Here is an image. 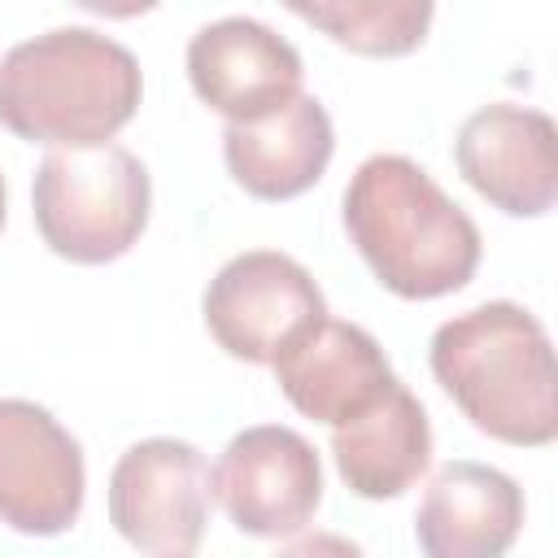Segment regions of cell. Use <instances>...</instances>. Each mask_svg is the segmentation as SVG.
I'll return each instance as SVG.
<instances>
[{
    "mask_svg": "<svg viewBox=\"0 0 558 558\" xmlns=\"http://www.w3.org/2000/svg\"><path fill=\"white\" fill-rule=\"evenodd\" d=\"M432 375L462 418L514 449L558 436V371L545 323L514 301H484L445 318L427 349Z\"/></svg>",
    "mask_w": 558,
    "mask_h": 558,
    "instance_id": "obj_2",
    "label": "cell"
},
{
    "mask_svg": "<svg viewBox=\"0 0 558 558\" xmlns=\"http://www.w3.org/2000/svg\"><path fill=\"white\" fill-rule=\"evenodd\" d=\"M209 488L235 532L292 541L323 506V462L296 427L257 423L227 440L209 471Z\"/></svg>",
    "mask_w": 558,
    "mask_h": 558,
    "instance_id": "obj_6",
    "label": "cell"
},
{
    "mask_svg": "<svg viewBox=\"0 0 558 558\" xmlns=\"http://www.w3.org/2000/svg\"><path fill=\"white\" fill-rule=\"evenodd\" d=\"M270 371L288 405L327 427L362 410L392 379V366L379 340L366 327L331 318V314L301 327L270 357Z\"/></svg>",
    "mask_w": 558,
    "mask_h": 558,
    "instance_id": "obj_11",
    "label": "cell"
},
{
    "mask_svg": "<svg viewBox=\"0 0 558 558\" xmlns=\"http://www.w3.org/2000/svg\"><path fill=\"white\" fill-rule=\"evenodd\" d=\"M453 166L506 218H545L558 201V126L532 105H480L458 126Z\"/></svg>",
    "mask_w": 558,
    "mask_h": 558,
    "instance_id": "obj_9",
    "label": "cell"
},
{
    "mask_svg": "<svg viewBox=\"0 0 558 558\" xmlns=\"http://www.w3.org/2000/svg\"><path fill=\"white\" fill-rule=\"evenodd\" d=\"M288 13L310 22L318 35L353 57H410L423 48L436 0H279Z\"/></svg>",
    "mask_w": 558,
    "mask_h": 558,
    "instance_id": "obj_15",
    "label": "cell"
},
{
    "mask_svg": "<svg viewBox=\"0 0 558 558\" xmlns=\"http://www.w3.org/2000/svg\"><path fill=\"white\" fill-rule=\"evenodd\" d=\"M31 214L57 257L105 266L140 244L153 214V179L144 161L113 140L52 148L35 170Z\"/></svg>",
    "mask_w": 558,
    "mask_h": 558,
    "instance_id": "obj_4",
    "label": "cell"
},
{
    "mask_svg": "<svg viewBox=\"0 0 558 558\" xmlns=\"http://www.w3.org/2000/svg\"><path fill=\"white\" fill-rule=\"evenodd\" d=\"M340 214L379 288L401 301H440L480 270L475 218L405 153H371L353 170Z\"/></svg>",
    "mask_w": 558,
    "mask_h": 558,
    "instance_id": "obj_1",
    "label": "cell"
},
{
    "mask_svg": "<svg viewBox=\"0 0 558 558\" xmlns=\"http://www.w3.org/2000/svg\"><path fill=\"white\" fill-rule=\"evenodd\" d=\"M214 488L209 462L192 440L148 436L135 440L109 471L113 532L153 558H187L205 541Z\"/></svg>",
    "mask_w": 558,
    "mask_h": 558,
    "instance_id": "obj_5",
    "label": "cell"
},
{
    "mask_svg": "<svg viewBox=\"0 0 558 558\" xmlns=\"http://www.w3.org/2000/svg\"><path fill=\"white\" fill-rule=\"evenodd\" d=\"M336 153V126L318 96L296 92L288 105L257 122H227L222 161L227 174L253 201H292L310 192Z\"/></svg>",
    "mask_w": 558,
    "mask_h": 558,
    "instance_id": "obj_14",
    "label": "cell"
},
{
    "mask_svg": "<svg viewBox=\"0 0 558 558\" xmlns=\"http://www.w3.org/2000/svg\"><path fill=\"white\" fill-rule=\"evenodd\" d=\"M331 462L349 493L392 501L432 466V423L423 401L392 375L362 410L331 423Z\"/></svg>",
    "mask_w": 558,
    "mask_h": 558,
    "instance_id": "obj_13",
    "label": "cell"
},
{
    "mask_svg": "<svg viewBox=\"0 0 558 558\" xmlns=\"http://www.w3.org/2000/svg\"><path fill=\"white\" fill-rule=\"evenodd\" d=\"M140 100L135 52L92 26H52L0 57V126L26 144H105L135 118Z\"/></svg>",
    "mask_w": 558,
    "mask_h": 558,
    "instance_id": "obj_3",
    "label": "cell"
},
{
    "mask_svg": "<svg viewBox=\"0 0 558 558\" xmlns=\"http://www.w3.org/2000/svg\"><path fill=\"white\" fill-rule=\"evenodd\" d=\"M301 52L257 17H218L187 39V83L227 122H257L301 92Z\"/></svg>",
    "mask_w": 558,
    "mask_h": 558,
    "instance_id": "obj_10",
    "label": "cell"
},
{
    "mask_svg": "<svg viewBox=\"0 0 558 558\" xmlns=\"http://www.w3.org/2000/svg\"><path fill=\"white\" fill-rule=\"evenodd\" d=\"M83 497V445L39 401L0 397V523L22 536H61L78 523Z\"/></svg>",
    "mask_w": 558,
    "mask_h": 558,
    "instance_id": "obj_8",
    "label": "cell"
},
{
    "mask_svg": "<svg viewBox=\"0 0 558 558\" xmlns=\"http://www.w3.org/2000/svg\"><path fill=\"white\" fill-rule=\"evenodd\" d=\"M4 214H9V192H4V174H0V231H4Z\"/></svg>",
    "mask_w": 558,
    "mask_h": 558,
    "instance_id": "obj_17",
    "label": "cell"
},
{
    "mask_svg": "<svg viewBox=\"0 0 558 558\" xmlns=\"http://www.w3.org/2000/svg\"><path fill=\"white\" fill-rule=\"evenodd\" d=\"M523 488L488 462H445L414 510V541L427 558H497L523 532Z\"/></svg>",
    "mask_w": 558,
    "mask_h": 558,
    "instance_id": "obj_12",
    "label": "cell"
},
{
    "mask_svg": "<svg viewBox=\"0 0 558 558\" xmlns=\"http://www.w3.org/2000/svg\"><path fill=\"white\" fill-rule=\"evenodd\" d=\"M70 4H78L96 17H109V22H131L140 13H153L161 0H70Z\"/></svg>",
    "mask_w": 558,
    "mask_h": 558,
    "instance_id": "obj_16",
    "label": "cell"
},
{
    "mask_svg": "<svg viewBox=\"0 0 558 558\" xmlns=\"http://www.w3.org/2000/svg\"><path fill=\"white\" fill-rule=\"evenodd\" d=\"M201 314L227 357L270 366V357L301 327L327 314V296L296 257L279 248H248L222 262V270L209 279Z\"/></svg>",
    "mask_w": 558,
    "mask_h": 558,
    "instance_id": "obj_7",
    "label": "cell"
}]
</instances>
